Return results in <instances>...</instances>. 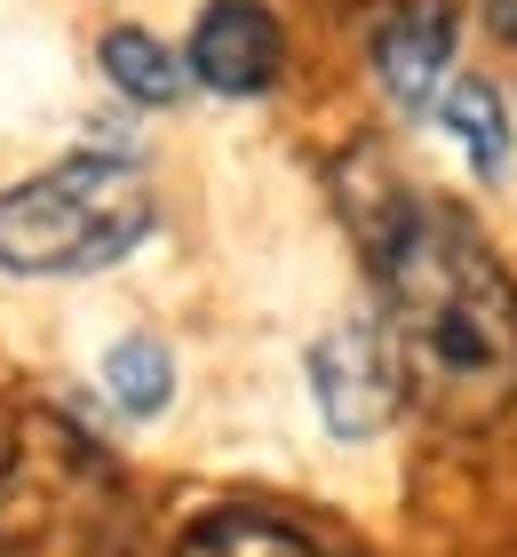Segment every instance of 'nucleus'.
Instances as JSON below:
<instances>
[{"mask_svg": "<svg viewBox=\"0 0 517 557\" xmlns=\"http://www.w3.org/2000/svg\"><path fill=\"white\" fill-rule=\"evenodd\" d=\"M382 278V343L398 359L406 407L446 430H485L517 407V287L454 208H430L374 175L358 208Z\"/></svg>", "mask_w": 517, "mask_h": 557, "instance_id": "f257e3e1", "label": "nucleus"}, {"mask_svg": "<svg viewBox=\"0 0 517 557\" xmlns=\"http://www.w3.org/2000/svg\"><path fill=\"white\" fill-rule=\"evenodd\" d=\"M151 232V184L136 160L81 151L57 160L33 184L0 191V271L24 278H72L136 256Z\"/></svg>", "mask_w": 517, "mask_h": 557, "instance_id": "f03ea898", "label": "nucleus"}, {"mask_svg": "<svg viewBox=\"0 0 517 557\" xmlns=\"http://www.w3.org/2000/svg\"><path fill=\"white\" fill-rule=\"evenodd\" d=\"M120 518V470L64 414L0 430V557H96Z\"/></svg>", "mask_w": 517, "mask_h": 557, "instance_id": "7ed1b4c3", "label": "nucleus"}, {"mask_svg": "<svg viewBox=\"0 0 517 557\" xmlns=\"http://www.w3.org/2000/svg\"><path fill=\"white\" fill-rule=\"evenodd\" d=\"M310 398H319L334 438H374V430H391V414L406 407V383H398V359H391V343H382L374 319H350V326H334V335L310 343Z\"/></svg>", "mask_w": 517, "mask_h": 557, "instance_id": "20e7f679", "label": "nucleus"}, {"mask_svg": "<svg viewBox=\"0 0 517 557\" xmlns=\"http://www.w3.org/2000/svg\"><path fill=\"white\" fill-rule=\"evenodd\" d=\"M287 64V40H279V16L255 9V0H216L199 24H192V57L184 72L216 96H263Z\"/></svg>", "mask_w": 517, "mask_h": 557, "instance_id": "39448f33", "label": "nucleus"}, {"mask_svg": "<svg viewBox=\"0 0 517 557\" xmlns=\"http://www.w3.org/2000/svg\"><path fill=\"white\" fill-rule=\"evenodd\" d=\"M367 48H374L382 88H391L406 112L438 104L446 64H454V0H382Z\"/></svg>", "mask_w": 517, "mask_h": 557, "instance_id": "423d86ee", "label": "nucleus"}, {"mask_svg": "<svg viewBox=\"0 0 517 557\" xmlns=\"http://www.w3.org/2000/svg\"><path fill=\"white\" fill-rule=\"evenodd\" d=\"M175 557H319V542L271 510H216L175 542Z\"/></svg>", "mask_w": 517, "mask_h": 557, "instance_id": "0eeeda50", "label": "nucleus"}, {"mask_svg": "<svg viewBox=\"0 0 517 557\" xmlns=\"http://www.w3.org/2000/svg\"><path fill=\"white\" fill-rule=\"evenodd\" d=\"M103 72H112L120 96H136V104H175L184 96V57L175 48H160L151 33H136V24H120V33H103Z\"/></svg>", "mask_w": 517, "mask_h": 557, "instance_id": "6e6552de", "label": "nucleus"}, {"mask_svg": "<svg viewBox=\"0 0 517 557\" xmlns=\"http://www.w3.org/2000/svg\"><path fill=\"white\" fill-rule=\"evenodd\" d=\"M438 120L461 136V151L478 160V175H502V168H509V112H502V96L485 88V81L438 88Z\"/></svg>", "mask_w": 517, "mask_h": 557, "instance_id": "1a4fd4ad", "label": "nucleus"}, {"mask_svg": "<svg viewBox=\"0 0 517 557\" xmlns=\"http://www.w3.org/2000/svg\"><path fill=\"white\" fill-rule=\"evenodd\" d=\"M103 383H112V398L127 414H160L168 398H175V359L151 335H127L112 359H103Z\"/></svg>", "mask_w": 517, "mask_h": 557, "instance_id": "9d476101", "label": "nucleus"}]
</instances>
